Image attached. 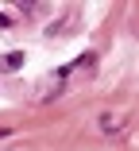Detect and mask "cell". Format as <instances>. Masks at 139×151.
<instances>
[{
  "instance_id": "obj_1",
  "label": "cell",
  "mask_w": 139,
  "mask_h": 151,
  "mask_svg": "<svg viewBox=\"0 0 139 151\" xmlns=\"http://www.w3.org/2000/svg\"><path fill=\"white\" fill-rule=\"evenodd\" d=\"M120 128H124V112H101V116H97V132L116 136Z\"/></svg>"
},
{
  "instance_id": "obj_2",
  "label": "cell",
  "mask_w": 139,
  "mask_h": 151,
  "mask_svg": "<svg viewBox=\"0 0 139 151\" xmlns=\"http://www.w3.org/2000/svg\"><path fill=\"white\" fill-rule=\"evenodd\" d=\"M23 62V54H8V58H0V70H16Z\"/></svg>"
}]
</instances>
